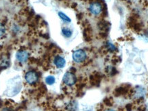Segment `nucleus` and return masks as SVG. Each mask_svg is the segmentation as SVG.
Here are the masks:
<instances>
[{
    "mask_svg": "<svg viewBox=\"0 0 148 111\" xmlns=\"http://www.w3.org/2000/svg\"><path fill=\"white\" fill-rule=\"evenodd\" d=\"M73 60L75 62L80 63V62H84L86 58V53L83 49H77L73 53Z\"/></svg>",
    "mask_w": 148,
    "mask_h": 111,
    "instance_id": "nucleus-1",
    "label": "nucleus"
},
{
    "mask_svg": "<svg viewBox=\"0 0 148 111\" xmlns=\"http://www.w3.org/2000/svg\"><path fill=\"white\" fill-rule=\"evenodd\" d=\"M77 78L75 75L71 72H66L63 76V82L67 86H73L75 84Z\"/></svg>",
    "mask_w": 148,
    "mask_h": 111,
    "instance_id": "nucleus-2",
    "label": "nucleus"
},
{
    "mask_svg": "<svg viewBox=\"0 0 148 111\" xmlns=\"http://www.w3.org/2000/svg\"><path fill=\"white\" fill-rule=\"evenodd\" d=\"M25 78L26 82L29 84H34L38 79V75L36 72L29 71L27 72L25 75Z\"/></svg>",
    "mask_w": 148,
    "mask_h": 111,
    "instance_id": "nucleus-3",
    "label": "nucleus"
},
{
    "mask_svg": "<svg viewBox=\"0 0 148 111\" xmlns=\"http://www.w3.org/2000/svg\"><path fill=\"white\" fill-rule=\"evenodd\" d=\"M102 6L99 2H92L89 5V11L94 15H97L101 12Z\"/></svg>",
    "mask_w": 148,
    "mask_h": 111,
    "instance_id": "nucleus-4",
    "label": "nucleus"
},
{
    "mask_svg": "<svg viewBox=\"0 0 148 111\" xmlns=\"http://www.w3.org/2000/svg\"><path fill=\"white\" fill-rule=\"evenodd\" d=\"M29 58V53L25 50H19L16 53V58L18 62H25Z\"/></svg>",
    "mask_w": 148,
    "mask_h": 111,
    "instance_id": "nucleus-5",
    "label": "nucleus"
},
{
    "mask_svg": "<svg viewBox=\"0 0 148 111\" xmlns=\"http://www.w3.org/2000/svg\"><path fill=\"white\" fill-rule=\"evenodd\" d=\"M53 62L58 68H63L66 64V61L64 60V58L60 56H57L55 57Z\"/></svg>",
    "mask_w": 148,
    "mask_h": 111,
    "instance_id": "nucleus-6",
    "label": "nucleus"
},
{
    "mask_svg": "<svg viewBox=\"0 0 148 111\" xmlns=\"http://www.w3.org/2000/svg\"><path fill=\"white\" fill-rule=\"evenodd\" d=\"M77 108V103L75 101H71L66 106V109L69 111H75Z\"/></svg>",
    "mask_w": 148,
    "mask_h": 111,
    "instance_id": "nucleus-7",
    "label": "nucleus"
},
{
    "mask_svg": "<svg viewBox=\"0 0 148 111\" xmlns=\"http://www.w3.org/2000/svg\"><path fill=\"white\" fill-rule=\"evenodd\" d=\"M145 94V90L143 88L138 87L136 90V92H135V95H136V98H140L143 97L144 95Z\"/></svg>",
    "mask_w": 148,
    "mask_h": 111,
    "instance_id": "nucleus-8",
    "label": "nucleus"
},
{
    "mask_svg": "<svg viewBox=\"0 0 148 111\" xmlns=\"http://www.w3.org/2000/svg\"><path fill=\"white\" fill-rule=\"evenodd\" d=\"M62 34L66 38H70L72 35V31L68 27H63L62 29Z\"/></svg>",
    "mask_w": 148,
    "mask_h": 111,
    "instance_id": "nucleus-9",
    "label": "nucleus"
},
{
    "mask_svg": "<svg viewBox=\"0 0 148 111\" xmlns=\"http://www.w3.org/2000/svg\"><path fill=\"white\" fill-rule=\"evenodd\" d=\"M58 16L59 17H60L61 19L62 20V21H64V22H66V23H70L71 22V18H70L69 16L67 15H66L65 14L63 13V12H58Z\"/></svg>",
    "mask_w": 148,
    "mask_h": 111,
    "instance_id": "nucleus-10",
    "label": "nucleus"
},
{
    "mask_svg": "<svg viewBox=\"0 0 148 111\" xmlns=\"http://www.w3.org/2000/svg\"><path fill=\"white\" fill-rule=\"evenodd\" d=\"M45 82L47 84H49V85L53 84V83L55 82V77L53 76H51V75L47 76L45 78Z\"/></svg>",
    "mask_w": 148,
    "mask_h": 111,
    "instance_id": "nucleus-11",
    "label": "nucleus"
},
{
    "mask_svg": "<svg viewBox=\"0 0 148 111\" xmlns=\"http://www.w3.org/2000/svg\"><path fill=\"white\" fill-rule=\"evenodd\" d=\"M5 27L4 26V25L1 23H0V37L3 36L5 34Z\"/></svg>",
    "mask_w": 148,
    "mask_h": 111,
    "instance_id": "nucleus-12",
    "label": "nucleus"
},
{
    "mask_svg": "<svg viewBox=\"0 0 148 111\" xmlns=\"http://www.w3.org/2000/svg\"><path fill=\"white\" fill-rule=\"evenodd\" d=\"M107 46H108V49H110V50H111V51H114V50H115L116 47H114V45H112V43H110V42H108V43H107Z\"/></svg>",
    "mask_w": 148,
    "mask_h": 111,
    "instance_id": "nucleus-13",
    "label": "nucleus"
},
{
    "mask_svg": "<svg viewBox=\"0 0 148 111\" xmlns=\"http://www.w3.org/2000/svg\"><path fill=\"white\" fill-rule=\"evenodd\" d=\"M2 111H12V110H11V109L9 108H5L3 109Z\"/></svg>",
    "mask_w": 148,
    "mask_h": 111,
    "instance_id": "nucleus-14",
    "label": "nucleus"
},
{
    "mask_svg": "<svg viewBox=\"0 0 148 111\" xmlns=\"http://www.w3.org/2000/svg\"><path fill=\"white\" fill-rule=\"evenodd\" d=\"M106 111H114V110H107Z\"/></svg>",
    "mask_w": 148,
    "mask_h": 111,
    "instance_id": "nucleus-15",
    "label": "nucleus"
},
{
    "mask_svg": "<svg viewBox=\"0 0 148 111\" xmlns=\"http://www.w3.org/2000/svg\"><path fill=\"white\" fill-rule=\"evenodd\" d=\"M147 33H148V31H147Z\"/></svg>",
    "mask_w": 148,
    "mask_h": 111,
    "instance_id": "nucleus-16",
    "label": "nucleus"
}]
</instances>
